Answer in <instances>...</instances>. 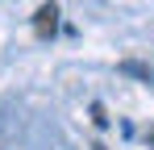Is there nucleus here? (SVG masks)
<instances>
[{
	"label": "nucleus",
	"mask_w": 154,
	"mask_h": 150,
	"mask_svg": "<svg viewBox=\"0 0 154 150\" xmlns=\"http://www.w3.org/2000/svg\"><path fill=\"white\" fill-rule=\"evenodd\" d=\"M33 29H38V38H50L58 29V4H42L38 17H33Z\"/></svg>",
	"instance_id": "1"
},
{
	"label": "nucleus",
	"mask_w": 154,
	"mask_h": 150,
	"mask_svg": "<svg viewBox=\"0 0 154 150\" xmlns=\"http://www.w3.org/2000/svg\"><path fill=\"white\" fill-rule=\"evenodd\" d=\"M121 71H125V75H137V79H146V83H150V71H146L142 63H121Z\"/></svg>",
	"instance_id": "2"
},
{
	"label": "nucleus",
	"mask_w": 154,
	"mask_h": 150,
	"mask_svg": "<svg viewBox=\"0 0 154 150\" xmlns=\"http://www.w3.org/2000/svg\"><path fill=\"white\" fill-rule=\"evenodd\" d=\"M92 150H108V146H100V142H96V146H92Z\"/></svg>",
	"instance_id": "3"
},
{
	"label": "nucleus",
	"mask_w": 154,
	"mask_h": 150,
	"mask_svg": "<svg viewBox=\"0 0 154 150\" xmlns=\"http://www.w3.org/2000/svg\"><path fill=\"white\" fill-rule=\"evenodd\" d=\"M150 146H154V133H150Z\"/></svg>",
	"instance_id": "4"
}]
</instances>
